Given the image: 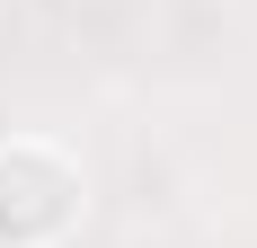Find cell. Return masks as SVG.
Here are the masks:
<instances>
[{"label":"cell","mask_w":257,"mask_h":248,"mask_svg":"<svg viewBox=\"0 0 257 248\" xmlns=\"http://www.w3.org/2000/svg\"><path fill=\"white\" fill-rule=\"evenodd\" d=\"M89 230V169L53 133H0V248H71Z\"/></svg>","instance_id":"1"}]
</instances>
